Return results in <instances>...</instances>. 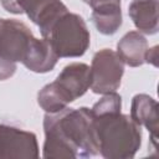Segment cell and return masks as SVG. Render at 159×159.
<instances>
[{"label":"cell","mask_w":159,"mask_h":159,"mask_svg":"<svg viewBox=\"0 0 159 159\" xmlns=\"http://www.w3.org/2000/svg\"><path fill=\"white\" fill-rule=\"evenodd\" d=\"M36 135L9 124H0V158H37Z\"/></svg>","instance_id":"52a82bcc"},{"label":"cell","mask_w":159,"mask_h":159,"mask_svg":"<svg viewBox=\"0 0 159 159\" xmlns=\"http://www.w3.org/2000/svg\"><path fill=\"white\" fill-rule=\"evenodd\" d=\"M91 86V68L86 63L72 62L63 67L56 80L40 89L37 102L47 112H58L80 98Z\"/></svg>","instance_id":"3957f363"},{"label":"cell","mask_w":159,"mask_h":159,"mask_svg":"<svg viewBox=\"0 0 159 159\" xmlns=\"http://www.w3.org/2000/svg\"><path fill=\"white\" fill-rule=\"evenodd\" d=\"M92 113V112H91ZM98 154L109 159L133 158L142 143L140 125L120 109L92 113Z\"/></svg>","instance_id":"7a4b0ae2"},{"label":"cell","mask_w":159,"mask_h":159,"mask_svg":"<svg viewBox=\"0 0 159 159\" xmlns=\"http://www.w3.org/2000/svg\"><path fill=\"white\" fill-rule=\"evenodd\" d=\"M21 9L22 12H26L29 19L39 26L41 35L68 11L61 0H22Z\"/></svg>","instance_id":"ba28073f"},{"label":"cell","mask_w":159,"mask_h":159,"mask_svg":"<svg viewBox=\"0 0 159 159\" xmlns=\"http://www.w3.org/2000/svg\"><path fill=\"white\" fill-rule=\"evenodd\" d=\"M91 68V86L94 93H111L116 92L122 81L124 72V63L111 48L98 51L92 60Z\"/></svg>","instance_id":"8992f818"},{"label":"cell","mask_w":159,"mask_h":159,"mask_svg":"<svg viewBox=\"0 0 159 159\" xmlns=\"http://www.w3.org/2000/svg\"><path fill=\"white\" fill-rule=\"evenodd\" d=\"M43 158L72 159L98 154L91 108H63L43 118Z\"/></svg>","instance_id":"6da1fadb"},{"label":"cell","mask_w":159,"mask_h":159,"mask_svg":"<svg viewBox=\"0 0 159 159\" xmlns=\"http://www.w3.org/2000/svg\"><path fill=\"white\" fill-rule=\"evenodd\" d=\"M157 60H158V46L148 48L145 53V62L152 63L153 66H157Z\"/></svg>","instance_id":"5bb4252c"},{"label":"cell","mask_w":159,"mask_h":159,"mask_svg":"<svg viewBox=\"0 0 159 159\" xmlns=\"http://www.w3.org/2000/svg\"><path fill=\"white\" fill-rule=\"evenodd\" d=\"M2 7L12 14H22V9H21V2L22 0H0Z\"/></svg>","instance_id":"4fadbf2b"},{"label":"cell","mask_w":159,"mask_h":159,"mask_svg":"<svg viewBox=\"0 0 159 159\" xmlns=\"http://www.w3.org/2000/svg\"><path fill=\"white\" fill-rule=\"evenodd\" d=\"M92 7L91 19L103 35H113L122 25L120 0H82Z\"/></svg>","instance_id":"9c48e42d"},{"label":"cell","mask_w":159,"mask_h":159,"mask_svg":"<svg viewBox=\"0 0 159 159\" xmlns=\"http://www.w3.org/2000/svg\"><path fill=\"white\" fill-rule=\"evenodd\" d=\"M128 14L139 31L148 35L158 32V0H133Z\"/></svg>","instance_id":"7c38bea8"},{"label":"cell","mask_w":159,"mask_h":159,"mask_svg":"<svg viewBox=\"0 0 159 159\" xmlns=\"http://www.w3.org/2000/svg\"><path fill=\"white\" fill-rule=\"evenodd\" d=\"M148 42L139 31L127 32L117 45V55L130 67L142 66L145 62Z\"/></svg>","instance_id":"8fae6325"},{"label":"cell","mask_w":159,"mask_h":159,"mask_svg":"<svg viewBox=\"0 0 159 159\" xmlns=\"http://www.w3.org/2000/svg\"><path fill=\"white\" fill-rule=\"evenodd\" d=\"M36 37L31 30L15 19H0V61L16 65L24 63L34 46Z\"/></svg>","instance_id":"5b68a950"},{"label":"cell","mask_w":159,"mask_h":159,"mask_svg":"<svg viewBox=\"0 0 159 159\" xmlns=\"http://www.w3.org/2000/svg\"><path fill=\"white\" fill-rule=\"evenodd\" d=\"M58 57H80L89 46V31L83 19L67 11L42 35Z\"/></svg>","instance_id":"277c9868"},{"label":"cell","mask_w":159,"mask_h":159,"mask_svg":"<svg viewBox=\"0 0 159 159\" xmlns=\"http://www.w3.org/2000/svg\"><path fill=\"white\" fill-rule=\"evenodd\" d=\"M132 119L139 124L144 125L149 133L153 145L158 142V103L154 98L148 94H135L132 101L130 109Z\"/></svg>","instance_id":"30bf717a"}]
</instances>
